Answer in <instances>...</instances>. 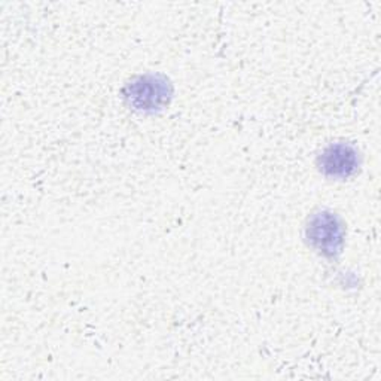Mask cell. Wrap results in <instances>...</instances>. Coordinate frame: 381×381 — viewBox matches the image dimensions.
I'll list each match as a JSON object with an SVG mask.
<instances>
[{
	"label": "cell",
	"mask_w": 381,
	"mask_h": 381,
	"mask_svg": "<svg viewBox=\"0 0 381 381\" xmlns=\"http://www.w3.org/2000/svg\"><path fill=\"white\" fill-rule=\"evenodd\" d=\"M326 163L325 168L330 170L332 175H346L348 168H352L353 163V154L348 152L346 147H332L330 154H326Z\"/></svg>",
	"instance_id": "1"
}]
</instances>
